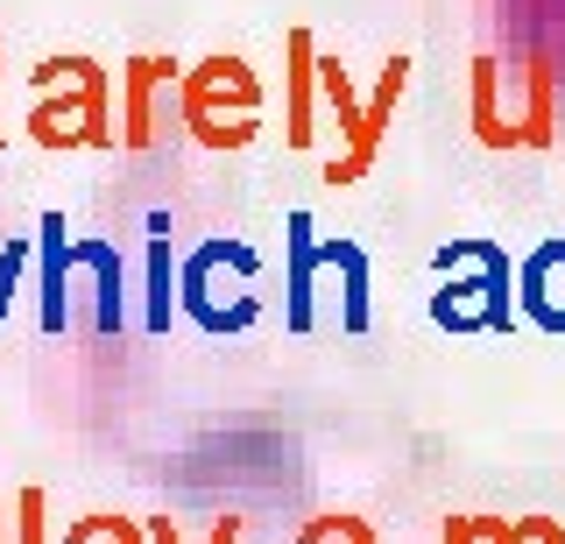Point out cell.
<instances>
[{"label":"cell","mask_w":565,"mask_h":544,"mask_svg":"<svg viewBox=\"0 0 565 544\" xmlns=\"http://www.w3.org/2000/svg\"><path fill=\"white\" fill-rule=\"evenodd\" d=\"M64 284H71V248H64V220L43 213V326H64Z\"/></svg>","instance_id":"cell-1"},{"label":"cell","mask_w":565,"mask_h":544,"mask_svg":"<svg viewBox=\"0 0 565 544\" xmlns=\"http://www.w3.org/2000/svg\"><path fill=\"white\" fill-rule=\"evenodd\" d=\"M311 262H318V248H311V220L290 213V326H297V332L311 326Z\"/></svg>","instance_id":"cell-2"},{"label":"cell","mask_w":565,"mask_h":544,"mask_svg":"<svg viewBox=\"0 0 565 544\" xmlns=\"http://www.w3.org/2000/svg\"><path fill=\"white\" fill-rule=\"evenodd\" d=\"M326 262L347 276V332H361L367 326V262L353 241H326Z\"/></svg>","instance_id":"cell-3"},{"label":"cell","mask_w":565,"mask_h":544,"mask_svg":"<svg viewBox=\"0 0 565 544\" xmlns=\"http://www.w3.org/2000/svg\"><path fill=\"white\" fill-rule=\"evenodd\" d=\"M149 234H156V248H149V284H156V290H149V326L163 332V326H170V241H163L170 220H156Z\"/></svg>","instance_id":"cell-4"}]
</instances>
